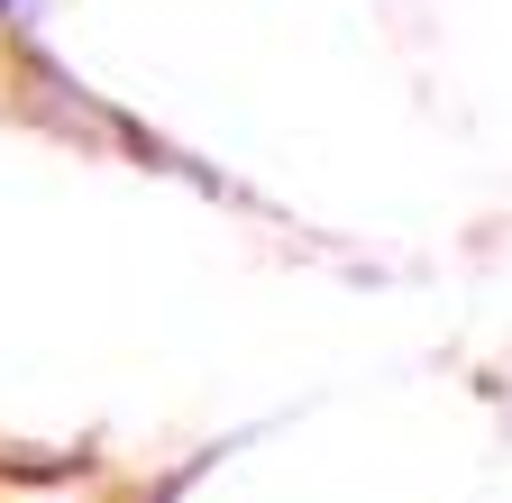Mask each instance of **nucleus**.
<instances>
[{
    "instance_id": "nucleus-1",
    "label": "nucleus",
    "mask_w": 512,
    "mask_h": 503,
    "mask_svg": "<svg viewBox=\"0 0 512 503\" xmlns=\"http://www.w3.org/2000/svg\"><path fill=\"white\" fill-rule=\"evenodd\" d=\"M0 10H10V0H0Z\"/></svg>"
}]
</instances>
